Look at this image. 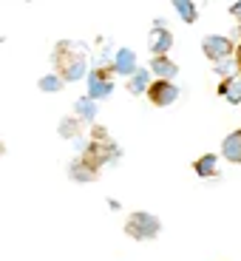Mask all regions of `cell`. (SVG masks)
I'll return each instance as SVG.
<instances>
[{
	"instance_id": "1",
	"label": "cell",
	"mask_w": 241,
	"mask_h": 261,
	"mask_svg": "<svg viewBox=\"0 0 241 261\" xmlns=\"http://www.w3.org/2000/svg\"><path fill=\"white\" fill-rule=\"evenodd\" d=\"M54 63H57L63 80L74 83V80H83L85 74V54H83V46L77 43H60L57 51H54Z\"/></svg>"
},
{
	"instance_id": "2",
	"label": "cell",
	"mask_w": 241,
	"mask_h": 261,
	"mask_svg": "<svg viewBox=\"0 0 241 261\" xmlns=\"http://www.w3.org/2000/svg\"><path fill=\"white\" fill-rule=\"evenodd\" d=\"M159 230H162V222H159L156 216L150 213H130L128 222H125V233L130 239H137V242H150V239H156Z\"/></svg>"
},
{
	"instance_id": "3",
	"label": "cell",
	"mask_w": 241,
	"mask_h": 261,
	"mask_svg": "<svg viewBox=\"0 0 241 261\" xmlns=\"http://www.w3.org/2000/svg\"><path fill=\"white\" fill-rule=\"evenodd\" d=\"M202 51H204V57H210L213 63H224L235 48H233V43H230V37H224V34H210V37H204Z\"/></svg>"
},
{
	"instance_id": "4",
	"label": "cell",
	"mask_w": 241,
	"mask_h": 261,
	"mask_svg": "<svg viewBox=\"0 0 241 261\" xmlns=\"http://www.w3.org/2000/svg\"><path fill=\"white\" fill-rule=\"evenodd\" d=\"M148 99H150V105H156V108L173 105V102L179 99V88H176L173 83H168V80H156V83L150 85Z\"/></svg>"
},
{
	"instance_id": "5",
	"label": "cell",
	"mask_w": 241,
	"mask_h": 261,
	"mask_svg": "<svg viewBox=\"0 0 241 261\" xmlns=\"http://www.w3.org/2000/svg\"><path fill=\"white\" fill-rule=\"evenodd\" d=\"M114 91V77L108 71H91L88 74V97L102 99Z\"/></svg>"
},
{
	"instance_id": "6",
	"label": "cell",
	"mask_w": 241,
	"mask_h": 261,
	"mask_svg": "<svg viewBox=\"0 0 241 261\" xmlns=\"http://www.w3.org/2000/svg\"><path fill=\"white\" fill-rule=\"evenodd\" d=\"M170 46H173V34H170L162 23H156V29H153L150 37H148V48L153 51V57H168Z\"/></svg>"
},
{
	"instance_id": "7",
	"label": "cell",
	"mask_w": 241,
	"mask_h": 261,
	"mask_svg": "<svg viewBox=\"0 0 241 261\" xmlns=\"http://www.w3.org/2000/svg\"><path fill=\"white\" fill-rule=\"evenodd\" d=\"M139 68H137V54L130 51V48H119L114 54V74H125V77H133Z\"/></svg>"
},
{
	"instance_id": "8",
	"label": "cell",
	"mask_w": 241,
	"mask_h": 261,
	"mask_svg": "<svg viewBox=\"0 0 241 261\" xmlns=\"http://www.w3.org/2000/svg\"><path fill=\"white\" fill-rule=\"evenodd\" d=\"M222 156L227 159V162H233V165H241V128L224 137V142H222Z\"/></svg>"
},
{
	"instance_id": "9",
	"label": "cell",
	"mask_w": 241,
	"mask_h": 261,
	"mask_svg": "<svg viewBox=\"0 0 241 261\" xmlns=\"http://www.w3.org/2000/svg\"><path fill=\"white\" fill-rule=\"evenodd\" d=\"M150 74H156L159 80H168L170 83V77L179 74V65L173 63V60H168V57H153L150 60Z\"/></svg>"
},
{
	"instance_id": "10",
	"label": "cell",
	"mask_w": 241,
	"mask_h": 261,
	"mask_svg": "<svg viewBox=\"0 0 241 261\" xmlns=\"http://www.w3.org/2000/svg\"><path fill=\"white\" fill-rule=\"evenodd\" d=\"M68 173H71L77 182H94V179H97V168H94L88 159H77V162H71Z\"/></svg>"
},
{
	"instance_id": "11",
	"label": "cell",
	"mask_w": 241,
	"mask_h": 261,
	"mask_svg": "<svg viewBox=\"0 0 241 261\" xmlns=\"http://www.w3.org/2000/svg\"><path fill=\"white\" fill-rule=\"evenodd\" d=\"M219 94H222L227 102L238 105L241 102V77H230V80H222L219 85Z\"/></svg>"
},
{
	"instance_id": "12",
	"label": "cell",
	"mask_w": 241,
	"mask_h": 261,
	"mask_svg": "<svg viewBox=\"0 0 241 261\" xmlns=\"http://www.w3.org/2000/svg\"><path fill=\"white\" fill-rule=\"evenodd\" d=\"M150 85H153V83H150V71L139 68V71L128 80V91H130V94H148Z\"/></svg>"
},
{
	"instance_id": "13",
	"label": "cell",
	"mask_w": 241,
	"mask_h": 261,
	"mask_svg": "<svg viewBox=\"0 0 241 261\" xmlns=\"http://www.w3.org/2000/svg\"><path fill=\"white\" fill-rule=\"evenodd\" d=\"M219 159L213 156V153H204V156H199L193 162V170L196 173H199V176H216V173H219Z\"/></svg>"
},
{
	"instance_id": "14",
	"label": "cell",
	"mask_w": 241,
	"mask_h": 261,
	"mask_svg": "<svg viewBox=\"0 0 241 261\" xmlns=\"http://www.w3.org/2000/svg\"><path fill=\"white\" fill-rule=\"evenodd\" d=\"M74 111H77L79 119H85V122H91L94 117H97V99L91 97H79L77 105H74Z\"/></svg>"
},
{
	"instance_id": "15",
	"label": "cell",
	"mask_w": 241,
	"mask_h": 261,
	"mask_svg": "<svg viewBox=\"0 0 241 261\" xmlns=\"http://www.w3.org/2000/svg\"><path fill=\"white\" fill-rule=\"evenodd\" d=\"M173 6H176L179 17H182L184 23H196V20H199V6H196L193 0H173Z\"/></svg>"
},
{
	"instance_id": "16",
	"label": "cell",
	"mask_w": 241,
	"mask_h": 261,
	"mask_svg": "<svg viewBox=\"0 0 241 261\" xmlns=\"http://www.w3.org/2000/svg\"><path fill=\"white\" fill-rule=\"evenodd\" d=\"M40 91H48V94H54V91H60L63 88V80L57 77V74H46V77L40 80Z\"/></svg>"
},
{
	"instance_id": "17",
	"label": "cell",
	"mask_w": 241,
	"mask_h": 261,
	"mask_svg": "<svg viewBox=\"0 0 241 261\" xmlns=\"http://www.w3.org/2000/svg\"><path fill=\"white\" fill-rule=\"evenodd\" d=\"M60 137H65V139H77V134H79V125H77V119H68L65 117L63 122H60Z\"/></svg>"
},
{
	"instance_id": "18",
	"label": "cell",
	"mask_w": 241,
	"mask_h": 261,
	"mask_svg": "<svg viewBox=\"0 0 241 261\" xmlns=\"http://www.w3.org/2000/svg\"><path fill=\"white\" fill-rule=\"evenodd\" d=\"M216 71L222 74L224 80H230V77H233V74H230V71H233V63H230V60H224V63H216Z\"/></svg>"
},
{
	"instance_id": "19",
	"label": "cell",
	"mask_w": 241,
	"mask_h": 261,
	"mask_svg": "<svg viewBox=\"0 0 241 261\" xmlns=\"http://www.w3.org/2000/svg\"><path fill=\"white\" fill-rule=\"evenodd\" d=\"M230 14H233L235 20H241V0H238V3H233V6H230Z\"/></svg>"
},
{
	"instance_id": "20",
	"label": "cell",
	"mask_w": 241,
	"mask_h": 261,
	"mask_svg": "<svg viewBox=\"0 0 241 261\" xmlns=\"http://www.w3.org/2000/svg\"><path fill=\"white\" fill-rule=\"evenodd\" d=\"M235 65H238V68H241V46L235 48Z\"/></svg>"
},
{
	"instance_id": "21",
	"label": "cell",
	"mask_w": 241,
	"mask_h": 261,
	"mask_svg": "<svg viewBox=\"0 0 241 261\" xmlns=\"http://www.w3.org/2000/svg\"><path fill=\"white\" fill-rule=\"evenodd\" d=\"M238 32H241V29H238Z\"/></svg>"
}]
</instances>
